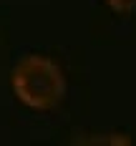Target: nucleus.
Masks as SVG:
<instances>
[{
	"label": "nucleus",
	"instance_id": "nucleus-2",
	"mask_svg": "<svg viewBox=\"0 0 136 146\" xmlns=\"http://www.w3.org/2000/svg\"><path fill=\"white\" fill-rule=\"evenodd\" d=\"M71 146H134L123 133H88L71 141Z\"/></svg>",
	"mask_w": 136,
	"mask_h": 146
},
{
	"label": "nucleus",
	"instance_id": "nucleus-3",
	"mask_svg": "<svg viewBox=\"0 0 136 146\" xmlns=\"http://www.w3.org/2000/svg\"><path fill=\"white\" fill-rule=\"evenodd\" d=\"M116 13H131L136 10V0H106Z\"/></svg>",
	"mask_w": 136,
	"mask_h": 146
},
{
	"label": "nucleus",
	"instance_id": "nucleus-1",
	"mask_svg": "<svg viewBox=\"0 0 136 146\" xmlns=\"http://www.w3.org/2000/svg\"><path fill=\"white\" fill-rule=\"evenodd\" d=\"M10 83L15 96L35 111H50L66 96V76L45 56H25L13 68Z\"/></svg>",
	"mask_w": 136,
	"mask_h": 146
}]
</instances>
